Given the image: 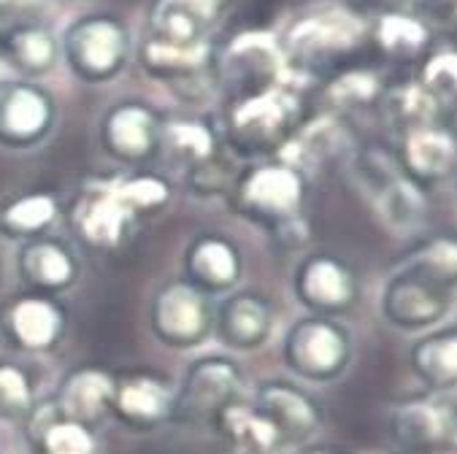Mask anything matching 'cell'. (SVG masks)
Listing matches in <instances>:
<instances>
[{"label": "cell", "instance_id": "1", "mask_svg": "<svg viewBox=\"0 0 457 454\" xmlns=\"http://www.w3.org/2000/svg\"><path fill=\"white\" fill-rule=\"evenodd\" d=\"M301 128V103L287 87L233 98L225 120L228 144L244 157L279 154Z\"/></svg>", "mask_w": 457, "mask_h": 454}, {"label": "cell", "instance_id": "2", "mask_svg": "<svg viewBox=\"0 0 457 454\" xmlns=\"http://www.w3.org/2000/svg\"><path fill=\"white\" fill-rule=\"evenodd\" d=\"M303 201L306 176L285 160L257 162L246 168L244 173H238L230 190L233 209L268 233H277L279 227L303 217Z\"/></svg>", "mask_w": 457, "mask_h": 454}, {"label": "cell", "instance_id": "3", "mask_svg": "<svg viewBox=\"0 0 457 454\" xmlns=\"http://www.w3.org/2000/svg\"><path fill=\"white\" fill-rule=\"evenodd\" d=\"M68 68L87 84H104L122 73L130 60L133 41L114 14H87L68 25L60 41Z\"/></svg>", "mask_w": 457, "mask_h": 454}, {"label": "cell", "instance_id": "4", "mask_svg": "<svg viewBox=\"0 0 457 454\" xmlns=\"http://www.w3.org/2000/svg\"><path fill=\"white\" fill-rule=\"evenodd\" d=\"M244 374L238 362L222 354H209L195 359L190 371L176 387L173 422L181 425H212L220 414L241 400Z\"/></svg>", "mask_w": 457, "mask_h": 454}, {"label": "cell", "instance_id": "5", "mask_svg": "<svg viewBox=\"0 0 457 454\" xmlns=\"http://www.w3.org/2000/svg\"><path fill=\"white\" fill-rule=\"evenodd\" d=\"M282 357L295 376L314 384H325L346 371L352 357V341L338 322L312 314L306 319H298L287 330Z\"/></svg>", "mask_w": 457, "mask_h": 454}, {"label": "cell", "instance_id": "6", "mask_svg": "<svg viewBox=\"0 0 457 454\" xmlns=\"http://www.w3.org/2000/svg\"><path fill=\"white\" fill-rule=\"evenodd\" d=\"M152 333L170 349H193L214 333L209 295L187 279L168 282L152 301Z\"/></svg>", "mask_w": 457, "mask_h": 454}, {"label": "cell", "instance_id": "7", "mask_svg": "<svg viewBox=\"0 0 457 454\" xmlns=\"http://www.w3.org/2000/svg\"><path fill=\"white\" fill-rule=\"evenodd\" d=\"M57 106L30 78H0V146H38L54 128Z\"/></svg>", "mask_w": 457, "mask_h": 454}, {"label": "cell", "instance_id": "8", "mask_svg": "<svg viewBox=\"0 0 457 454\" xmlns=\"http://www.w3.org/2000/svg\"><path fill=\"white\" fill-rule=\"evenodd\" d=\"M101 144L117 162L144 165L162 149V120L146 101H120L101 122Z\"/></svg>", "mask_w": 457, "mask_h": 454}, {"label": "cell", "instance_id": "9", "mask_svg": "<svg viewBox=\"0 0 457 454\" xmlns=\"http://www.w3.org/2000/svg\"><path fill=\"white\" fill-rule=\"evenodd\" d=\"M295 298L314 317H341L354 309L360 298V285L352 268L333 254H309L301 260L293 277Z\"/></svg>", "mask_w": 457, "mask_h": 454}, {"label": "cell", "instance_id": "10", "mask_svg": "<svg viewBox=\"0 0 457 454\" xmlns=\"http://www.w3.org/2000/svg\"><path fill=\"white\" fill-rule=\"evenodd\" d=\"M362 41V20L349 9H333L298 20L287 36V57L309 70L325 60L352 52Z\"/></svg>", "mask_w": 457, "mask_h": 454}, {"label": "cell", "instance_id": "11", "mask_svg": "<svg viewBox=\"0 0 457 454\" xmlns=\"http://www.w3.org/2000/svg\"><path fill=\"white\" fill-rule=\"evenodd\" d=\"M454 293L430 285L428 279L398 268L382 290V317L406 333L438 325L452 309Z\"/></svg>", "mask_w": 457, "mask_h": 454}, {"label": "cell", "instance_id": "12", "mask_svg": "<svg viewBox=\"0 0 457 454\" xmlns=\"http://www.w3.org/2000/svg\"><path fill=\"white\" fill-rule=\"evenodd\" d=\"M217 73L233 87V98L254 95L282 84L285 54L273 38L262 33H246L228 46L222 62L217 60Z\"/></svg>", "mask_w": 457, "mask_h": 454}, {"label": "cell", "instance_id": "13", "mask_svg": "<svg viewBox=\"0 0 457 454\" xmlns=\"http://www.w3.org/2000/svg\"><path fill=\"white\" fill-rule=\"evenodd\" d=\"M252 406L277 430L282 446H295L309 441L322 425V411L317 400L301 387L282 379L262 382L254 392Z\"/></svg>", "mask_w": 457, "mask_h": 454}, {"label": "cell", "instance_id": "14", "mask_svg": "<svg viewBox=\"0 0 457 454\" xmlns=\"http://www.w3.org/2000/svg\"><path fill=\"white\" fill-rule=\"evenodd\" d=\"M176 390L154 371H128L117 376L112 411L133 430H154L173 419Z\"/></svg>", "mask_w": 457, "mask_h": 454}, {"label": "cell", "instance_id": "15", "mask_svg": "<svg viewBox=\"0 0 457 454\" xmlns=\"http://www.w3.org/2000/svg\"><path fill=\"white\" fill-rule=\"evenodd\" d=\"M454 433V414L436 398H409L390 414V435L401 451L436 454L444 451Z\"/></svg>", "mask_w": 457, "mask_h": 454}, {"label": "cell", "instance_id": "16", "mask_svg": "<svg viewBox=\"0 0 457 454\" xmlns=\"http://www.w3.org/2000/svg\"><path fill=\"white\" fill-rule=\"evenodd\" d=\"M228 0H154L149 9V38L173 46H198L222 20Z\"/></svg>", "mask_w": 457, "mask_h": 454}, {"label": "cell", "instance_id": "17", "mask_svg": "<svg viewBox=\"0 0 457 454\" xmlns=\"http://www.w3.org/2000/svg\"><path fill=\"white\" fill-rule=\"evenodd\" d=\"M20 279L38 295H54L68 290L79 277V260L73 249L52 235H36L22 241L17 254Z\"/></svg>", "mask_w": 457, "mask_h": 454}, {"label": "cell", "instance_id": "18", "mask_svg": "<svg viewBox=\"0 0 457 454\" xmlns=\"http://www.w3.org/2000/svg\"><path fill=\"white\" fill-rule=\"evenodd\" d=\"M65 311L49 295H22L4 311V330L9 341L28 351H49L65 335Z\"/></svg>", "mask_w": 457, "mask_h": 454}, {"label": "cell", "instance_id": "19", "mask_svg": "<svg viewBox=\"0 0 457 454\" xmlns=\"http://www.w3.org/2000/svg\"><path fill=\"white\" fill-rule=\"evenodd\" d=\"M187 282L206 295H222L233 290L244 274V257L238 246L222 233H204L193 238L185 254Z\"/></svg>", "mask_w": 457, "mask_h": 454}, {"label": "cell", "instance_id": "20", "mask_svg": "<svg viewBox=\"0 0 457 454\" xmlns=\"http://www.w3.org/2000/svg\"><path fill=\"white\" fill-rule=\"evenodd\" d=\"M401 168L403 173L414 181L417 187H433L446 181L454 168H457V141L454 136L441 128H422V130H411L406 136H401Z\"/></svg>", "mask_w": 457, "mask_h": 454}, {"label": "cell", "instance_id": "21", "mask_svg": "<svg viewBox=\"0 0 457 454\" xmlns=\"http://www.w3.org/2000/svg\"><path fill=\"white\" fill-rule=\"evenodd\" d=\"M217 338L236 351H254L273 333V309L260 293H236L214 311Z\"/></svg>", "mask_w": 457, "mask_h": 454}, {"label": "cell", "instance_id": "22", "mask_svg": "<svg viewBox=\"0 0 457 454\" xmlns=\"http://www.w3.org/2000/svg\"><path fill=\"white\" fill-rule=\"evenodd\" d=\"M114 387L117 376L104 368H76L65 376L54 403L65 419H73L84 427H96L112 411Z\"/></svg>", "mask_w": 457, "mask_h": 454}, {"label": "cell", "instance_id": "23", "mask_svg": "<svg viewBox=\"0 0 457 454\" xmlns=\"http://www.w3.org/2000/svg\"><path fill=\"white\" fill-rule=\"evenodd\" d=\"M352 146L349 130L336 117H320L309 125H301L295 136L279 152V160L298 168L303 176L306 170L322 168L325 162L344 157Z\"/></svg>", "mask_w": 457, "mask_h": 454}, {"label": "cell", "instance_id": "24", "mask_svg": "<svg viewBox=\"0 0 457 454\" xmlns=\"http://www.w3.org/2000/svg\"><path fill=\"white\" fill-rule=\"evenodd\" d=\"M133 222L136 217L125 209L114 187L87 193L76 206V230L87 244H93L98 249L117 246Z\"/></svg>", "mask_w": 457, "mask_h": 454}, {"label": "cell", "instance_id": "25", "mask_svg": "<svg viewBox=\"0 0 457 454\" xmlns=\"http://www.w3.org/2000/svg\"><path fill=\"white\" fill-rule=\"evenodd\" d=\"M60 54H62L60 41L41 22H25L0 41V57L22 78H36L49 73L57 65Z\"/></svg>", "mask_w": 457, "mask_h": 454}, {"label": "cell", "instance_id": "26", "mask_svg": "<svg viewBox=\"0 0 457 454\" xmlns=\"http://www.w3.org/2000/svg\"><path fill=\"white\" fill-rule=\"evenodd\" d=\"M214 430L233 454H273L282 449L277 430L268 425V419L254 406L244 400L228 406L214 422Z\"/></svg>", "mask_w": 457, "mask_h": 454}, {"label": "cell", "instance_id": "27", "mask_svg": "<svg viewBox=\"0 0 457 454\" xmlns=\"http://www.w3.org/2000/svg\"><path fill=\"white\" fill-rule=\"evenodd\" d=\"M30 425V441L38 449V454H93L96 438L93 427H84L73 419H65L57 409V403H49L44 409H33L28 417Z\"/></svg>", "mask_w": 457, "mask_h": 454}, {"label": "cell", "instance_id": "28", "mask_svg": "<svg viewBox=\"0 0 457 454\" xmlns=\"http://www.w3.org/2000/svg\"><path fill=\"white\" fill-rule=\"evenodd\" d=\"M409 362L430 390L457 387V327L428 333L411 346Z\"/></svg>", "mask_w": 457, "mask_h": 454}, {"label": "cell", "instance_id": "29", "mask_svg": "<svg viewBox=\"0 0 457 454\" xmlns=\"http://www.w3.org/2000/svg\"><path fill=\"white\" fill-rule=\"evenodd\" d=\"M379 109L387 117L390 128H395L401 136L441 125L444 120L436 101L420 81H398L393 87H385Z\"/></svg>", "mask_w": 457, "mask_h": 454}, {"label": "cell", "instance_id": "30", "mask_svg": "<svg viewBox=\"0 0 457 454\" xmlns=\"http://www.w3.org/2000/svg\"><path fill=\"white\" fill-rule=\"evenodd\" d=\"M369 201L374 203L377 217L385 222V227L398 233V235L414 233L425 222V217H428L425 193H422V187L414 185V181L406 173L393 178L390 185H385Z\"/></svg>", "mask_w": 457, "mask_h": 454}, {"label": "cell", "instance_id": "31", "mask_svg": "<svg viewBox=\"0 0 457 454\" xmlns=\"http://www.w3.org/2000/svg\"><path fill=\"white\" fill-rule=\"evenodd\" d=\"M377 44L390 60H417L430 46V28L417 14L385 12L377 22Z\"/></svg>", "mask_w": 457, "mask_h": 454}, {"label": "cell", "instance_id": "32", "mask_svg": "<svg viewBox=\"0 0 457 454\" xmlns=\"http://www.w3.org/2000/svg\"><path fill=\"white\" fill-rule=\"evenodd\" d=\"M60 206L49 193H28L0 209V230L14 238H36L54 222Z\"/></svg>", "mask_w": 457, "mask_h": 454}, {"label": "cell", "instance_id": "33", "mask_svg": "<svg viewBox=\"0 0 457 454\" xmlns=\"http://www.w3.org/2000/svg\"><path fill=\"white\" fill-rule=\"evenodd\" d=\"M403 270L428 279L430 285L454 293L457 290V238H430L409 252L401 262Z\"/></svg>", "mask_w": 457, "mask_h": 454}, {"label": "cell", "instance_id": "34", "mask_svg": "<svg viewBox=\"0 0 457 454\" xmlns=\"http://www.w3.org/2000/svg\"><path fill=\"white\" fill-rule=\"evenodd\" d=\"M385 93V84L382 78L369 70V68H352L338 73L328 89H325V98L336 111H357V109H371L379 106Z\"/></svg>", "mask_w": 457, "mask_h": 454}, {"label": "cell", "instance_id": "35", "mask_svg": "<svg viewBox=\"0 0 457 454\" xmlns=\"http://www.w3.org/2000/svg\"><path fill=\"white\" fill-rule=\"evenodd\" d=\"M162 146H168L176 157L195 168L217 154V136L209 125L193 120L162 122Z\"/></svg>", "mask_w": 457, "mask_h": 454}, {"label": "cell", "instance_id": "36", "mask_svg": "<svg viewBox=\"0 0 457 454\" xmlns=\"http://www.w3.org/2000/svg\"><path fill=\"white\" fill-rule=\"evenodd\" d=\"M420 84L436 101L441 117H449L457 111V52H436L425 60Z\"/></svg>", "mask_w": 457, "mask_h": 454}, {"label": "cell", "instance_id": "37", "mask_svg": "<svg viewBox=\"0 0 457 454\" xmlns=\"http://www.w3.org/2000/svg\"><path fill=\"white\" fill-rule=\"evenodd\" d=\"M114 190H117L120 201L125 203V209L136 219L165 209L168 201H170V185L162 176H152V173L130 176V178L120 181Z\"/></svg>", "mask_w": 457, "mask_h": 454}, {"label": "cell", "instance_id": "38", "mask_svg": "<svg viewBox=\"0 0 457 454\" xmlns=\"http://www.w3.org/2000/svg\"><path fill=\"white\" fill-rule=\"evenodd\" d=\"M352 173H354V181L360 185V190L365 195H377L385 185H390L393 178H398L403 173L401 162L387 154L385 149H360L354 157H352Z\"/></svg>", "mask_w": 457, "mask_h": 454}, {"label": "cell", "instance_id": "39", "mask_svg": "<svg viewBox=\"0 0 457 454\" xmlns=\"http://www.w3.org/2000/svg\"><path fill=\"white\" fill-rule=\"evenodd\" d=\"M30 411H33L30 376L20 366H14V362H0V417L28 419Z\"/></svg>", "mask_w": 457, "mask_h": 454}, {"label": "cell", "instance_id": "40", "mask_svg": "<svg viewBox=\"0 0 457 454\" xmlns=\"http://www.w3.org/2000/svg\"><path fill=\"white\" fill-rule=\"evenodd\" d=\"M236 178L228 165L220 160V154H214L212 160L190 168V187L198 193V195H220V193H230Z\"/></svg>", "mask_w": 457, "mask_h": 454}, {"label": "cell", "instance_id": "41", "mask_svg": "<svg viewBox=\"0 0 457 454\" xmlns=\"http://www.w3.org/2000/svg\"><path fill=\"white\" fill-rule=\"evenodd\" d=\"M46 0H0V41H4L14 28L25 22H36V14Z\"/></svg>", "mask_w": 457, "mask_h": 454}, {"label": "cell", "instance_id": "42", "mask_svg": "<svg viewBox=\"0 0 457 454\" xmlns=\"http://www.w3.org/2000/svg\"><path fill=\"white\" fill-rule=\"evenodd\" d=\"M417 17L428 28L457 33V0H417Z\"/></svg>", "mask_w": 457, "mask_h": 454}, {"label": "cell", "instance_id": "43", "mask_svg": "<svg viewBox=\"0 0 457 454\" xmlns=\"http://www.w3.org/2000/svg\"><path fill=\"white\" fill-rule=\"evenodd\" d=\"M352 4L362 9V6H371V4H379V0H352Z\"/></svg>", "mask_w": 457, "mask_h": 454}, {"label": "cell", "instance_id": "44", "mask_svg": "<svg viewBox=\"0 0 457 454\" xmlns=\"http://www.w3.org/2000/svg\"><path fill=\"white\" fill-rule=\"evenodd\" d=\"M301 454H333L330 449H306V451H301Z\"/></svg>", "mask_w": 457, "mask_h": 454}, {"label": "cell", "instance_id": "45", "mask_svg": "<svg viewBox=\"0 0 457 454\" xmlns=\"http://www.w3.org/2000/svg\"><path fill=\"white\" fill-rule=\"evenodd\" d=\"M436 454H449V451H446V449H444V451H436Z\"/></svg>", "mask_w": 457, "mask_h": 454}, {"label": "cell", "instance_id": "46", "mask_svg": "<svg viewBox=\"0 0 457 454\" xmlns=\"http://www.w3.org/2000/svg\"><path fill=\"white\" fill-rule=\"evenodd\" d=\"M0 65H4V57H0Z\"/></svg>", "mask_w": 457, "mask_h": 454}]
</instances>
